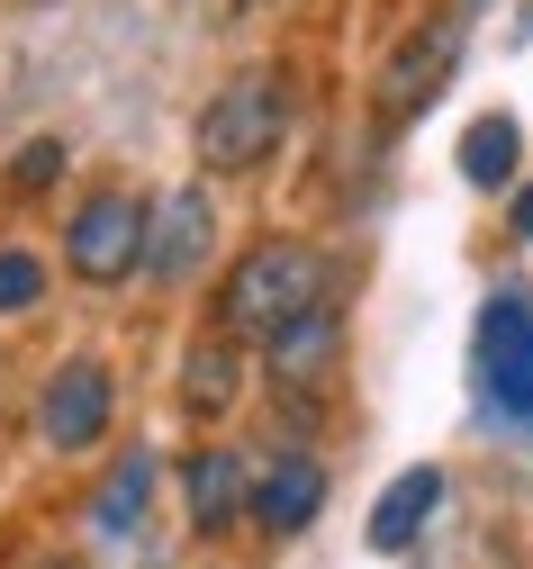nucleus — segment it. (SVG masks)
<instances>
[{
    "label": "nucleus",
    "instance_id": "nucleus-1",
    "mask_svg": "<svg viewBox=\"0 0 533 569\" xmlns=\"http://www.w3.org/2000/svg\"><path fill=\"white\" fill-rule=\"evenodd\" d=\"M335 299V271L317 244H298V236H272L254 244L236 271H226V290H217V326L236 335V343H280L298 317H317Z\"/></svg>",
    "mask_w": 533,
    "mask_h": 569
},
{
    "label": "nucleus",
    "instance_id": "nucleus-2",
    "mask_svg": "<svg viewBox=\"0 0 533 569\" xmlns=\"http://www.w3.org/2000/svg\"><path fill=\"white\" fill-rule=\"evenodd\" d=\"M280 136H289V73L280 63H245V73H226L190 127V146H199V172H263L280 154Z\"/></svg>",
    "mask_w": 533,
    "mask_h": 569
},
{
    "label": "nucleus",
    "instance_id": "nucleus-3",
    "mask_svg": "<svg viewBox=\"0 0 533 569\" xmlns=\"http://www.w3.org/2000/svg\"><path fill=\"white\" fill-rule=\"evenodd\" d=\"M145 236H155V199L91 190V199L63 218V271L91 280V290H118V280L145 271Z\"/></svg>",
    "mask_w": 533,
    "mask_h": 569
},
{
    "label": "nucleus",
    "instance_id": "nucleus-4",
    "mask_svg": "<svg viewBox=\"0 0 533 569\" xmlns=\"http://www.w3.org/2000/svg\"><path fill=\"white\" fill-rule=\"evenodd\" d=\"M462 37H471L462 10H434V19H416V28L389 46V63L371 73V109H379V127H407V118H425V109L443 100L452 63H462Z\"/></svg>",
    "mask_w": 533,
    "mask_h": 569
},
{
    "label": "nucleus",
    "instance_id": "nucleus-5",
    "mask_svg": "<svg viewBox=\"0 0 533 569\" xmlns=\"http://www.w3.org/2000/svg\"><path fill=\"white\" fill-rule=\"evenodd\" d=\"M480 389L497 416L533 425V299L524 290H497L480 308Z\"/></svg>",
    "mask_w": 533,
    "mask_h": 569
},
{
    "label": "nucleus",
    "instance_id": "nucleus-6",
    "mask_svg": "<svg viewBox=\"0 0 533 569\" xmlns=\"http://www.w3.org/2000/svg\"><path fill=\"white\" fill-rule=\"evenodd\" d=\"M109 407H118L109 362L72 352V362L46 380V398H37V443H55V452H91V443L109 435Z\"/></svg>",
    "mask_w": 533,
    "mask_h": 569
},
{
    "label": "nucleus",
    "instance_id": "nucleus-7",
    "mask_svg": "<svg viewBox=\"0 0 533 569\" xmlns=\"http://www.w3.org/2000/svg\"><path fill=\"white\" fill-rule=\"evenodd\" d=\"M208 244H217V199H208V181L155 199V236H145V271H155V280H172V290H181V280H199Z\"/></svg>",
    "mask_w": 533,
    "mask_h": 569
},
{
    "label": "nucleus",
    "instance_id": "nucleus-8",
    "mask_svg": "<svg viewBox=\"0 0 533 569\" xmlns=\"http://www.w3.org/2000/svg\"><path fill=\"white\" fill-rule=\"evenodd\" d=\"M181 507H190V533H236L254 516V479H245V452L236 443H199L181 461Z\"/></svg>",
    "mask_w": 533,
    "mask_h": 569
},
{
    "label": "nucleus",
    "instance_id": "nucleus-9",
    "mask_svg": "<svg viewBox=\"0 0 533 569\" xmlns=\"http://www.w3.org/2000/svg\"><path fill=\"white\" fill-rule=\"evenodd\" d=\"M317 507H326V461H317V452H280V461L254 479V525H263L272 542L308 533Z\"/></svg>",
    "mask_w": 533,
    "mask_h": 569
},
{
    "label": "nucleus",
    "instance_id": "nucleus-10",
    "mask_svg": "<svg viewBox=\"0 0 533 569\" xmlns=\"http://www.w3.org/2000/svg\"><path fill=\"white\" fill-rule=\"evenodd\" d=\"M434 507H443V470H434V461L398 470L389 488H379V507H371V551H407V542L434 525Z\"/></svg>",
    "mask_w": 533,
    "mask_h": 569
},
{
    "label": "nucleus",
    "instance_id": "nucleus-11",
    "mask_svg": "<svg viewBox=\"0 0 533 569\" xmlns=\"http://www.w3.org/2000/svg\"><path fill=\"white\" fill-rule=\"evenodd\" d=\"M335 343H344V308L326 299L317 317H298L280 343H263V352H272V380H280V389H317V380H335Z\"/></svg>",
    "mask_w": 533,
    "mask_h": 569
},
{
    "label": "nucleus",
    "instance_id": "nucleus-12",
    "mask_svg": "<svg viewBox=\"0 0 533 569\" xmlns=\"http://www.w3.org/2000/svg\"><path fill=\"white\" fill-rule=\"evenodd\" d=\"M236 389H245V343L226 335V326H208V335L190 343V362H181V407H190V416H226Z\"/></svg>",
    "mask_w": 533,
    "mask_h": 569
},
{
    "label": "nucleus",
    "instance_id": "nucleus-13",
    "mask_svg": "<svg viewBox=\"0 0 533 569\" xmlns=\"http://www.w3.org/2000/svg\"><path fill=\"white\" fill-rule=\"evenodd\" d=\"M515 163H524V127H515L506 109H488V118L462 127V181H471V190H506Z\"/></svg>",
    "mask_w": 533,
    "mask_h": 569
},
{
    "label": "nucleus",
    "instance_id": "nucleus-14",
    "mask_svg": "<svg viewBox=\"0 0 533 569\" xmlns=\"http://www.w3.org/2000/svg\"><path fill=\"white\" fill-rule=\"evenodd\" d=\"M145 497H155V452H118V461H109V479L91 488V525L127 542V533L145 525Z\"/></svg>",
    "mask_w": 533,
    "mask_h": 569
},
{
    "label": "nucleus",
    "instance_id": "nucleus-15",
    "mask_svg": "<svg viewBox=\"0 0 533 569\" xmlns=\"http://www.w3.org/2000/svg\"><path fill=\"white\" fill-rule=\"evenodd\" d=\"M46 299V262L28 244H0V317H28Z\"/></svg>",
    "mask_w": 533,
    "mask_h": 569
},
{
    "label": "nucleus",
    "instance_id": "nucleus-16",
    "mask_svg": "<svg viewBox=\"0 0 533 569\" xmlns=\"http://www.w3.org/2000/svg\"><path fill=\"white\" fill-rule=\"evenodd\" d=\"M63 163H72V146H63V136H28V146H19V163H10V190H19V199H37Z\"/></svg>",
    "mask_w": 533,
    "mask_h": 569
},
{
    "label": "nucleus",
    "instance_id": "nucleus-17",
    "mask_svg": "<svg viewBox=\"0 0 533 569\" xmlns=\"http://www.w3.org/2000/svg\"><path fill=\"white\" fill-rule=\"evenodd\" d=\"M515 236H524V244H533V181H524V190H515Z\"/></svg>",
    "mask_w": 533,
    "mask_h": 569
},
{
    "label": "nucleus",
    "instance_id": "nucleus-18",
    "mask_svg": "<svg viewBox=\"0 0 533 569\" xmlns=\"http://www.w3.org/2000/svg\"><path fill=\"white\" fill-rule=\"evenodd\" d=\"M37 569H82V560H37Z\"/></svg>",
    "mask_w": 533,
    "mask_h": 569
},
{
    "label": "nucleus",
    "instance_id": "nucleus-19",
    "mask_svg": "<svg viewBox=\"0 0 533 569\" xmlns=\"http://www.w3.org/2000/svg\"><path fill=\"white\" fill-rule=\"evenodd\" d=\"M236 10H272V0H236Z\"/></svg>",
    "mask_w": 533,
    "mask_h": 569
}]
</instances>
